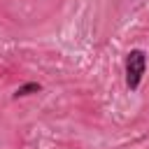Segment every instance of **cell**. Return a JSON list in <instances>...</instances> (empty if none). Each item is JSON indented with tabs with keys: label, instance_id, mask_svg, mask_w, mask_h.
Here are the masks:
<instances>
[{
	"label": "cell",
	"instance_id": "obj_1",
	"mask_svg": "<svg viewBox=\"0 0 149 149\" xmlns=\"http://www.w3.org/2000/svg\"><path fill=\"white\" fill-rule=\"evenodd\" d=\"M144 72H147V54L142 49H130L126 56V86H128V91L140 88Z\"/></svg>",
	"mask_w": 149,
	"mask_h": 149
},
{
	"label": "cell",
	"instance_id": "obj_2",
	"mask_svg": "<svg viewBox=\"0 0 149 149\" xmlns=\"http://www.w3.org/2000/svg\"><path fill=\"white\" fill-rule=\"evenodd\" d=\"M40 91H42V84H37V81L21 84V86L14 91V100H19V98H26V95H33V93H40Z\"/></svg>",
	"mask_w": 149,
	"mask_h": 149
}]
</instances>
